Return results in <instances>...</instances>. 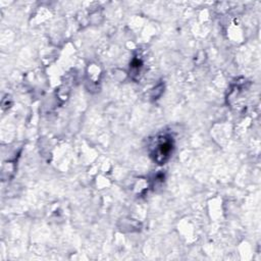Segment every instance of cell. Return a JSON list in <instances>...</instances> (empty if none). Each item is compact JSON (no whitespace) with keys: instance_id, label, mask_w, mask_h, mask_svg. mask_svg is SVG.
Segmentation results:
<instances>
[{"instance_id":"1","label":"cell","mask_w":261,"mask_h":261,"mask_svg":"<svg viewBox=\"0 0 261 261\" xmlns=\"http://www.w3.org/2000/svg\"><path fill=\"white\" fill-rule=\"evenodd\" d=\"M158 139L159 140L156 141V145L154 146L155 148H154L153 155H154V160L157 161L159 164H162L168 159L172 151V142L170 138L166 136L160 137Z\"/></svg>"}]
</instances>
